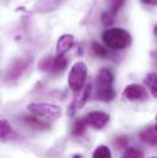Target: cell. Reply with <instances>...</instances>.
<instances>
[{
  "label": "cell",
  "mask_w": 157,
  "mask_h": 158,
  "mask_svg": "<svg viewBox=\"0 0 157 158\" xmlns=\"http://www.w3.org/2000/svg\"><path fill=\"white\" fill-rule=\"evenodd\" d=\"M142 156H144V153L141 150H139L136 147H128L124 151L121 158H142Z\"/></svg>",
  "instance_id": "obj_14"
},
{
  "label": "cell",
  "mask_w": 157,
  "mask_h": 158,
  "mask_svg": "<svg viewBox=\"0 0 157 158\" xmlns=\"http://www.w3.org/2000/svg\"><path fill=\"white\" fill-rule=\"evenodd\" d=\"M102 40L108 48L120 50V49H125V48L130 47L131 36L128 31L114 27V28H108L103 32Z\"/></svg>",
  "instance_id": "obj_2"
},
{
  "label": "cell",
  "mask_w": 157,
  "mask_h": 158,
  "mask_svg": "<svg viewBox=\"0 0 157 158\" xmlns=\"http://www.w3.org/2000/svg\"><path fill=\"white\" fill-rule=\"evenodd\" d=\"M123 4H124V0H111V9H109V11L113 15H116L118 12V10L121 7Z\"/></svg>",
  "instance_id": "obj_18"
},
{
  "label": "cell",
  "mask_w": 157,
  "mask_h": 158,
  "mask_svg": "<svg viewBox=\"0 0 157 158\" xmlns=\"http://www.w3.org/2000/svg\"><path fill=\"white\" fill-rule=\"evenodd\" d=\"M27 109L36 117H39L45 120H57L62 115L60 107L52 103H31L27 106Z\"/></svg>",
  "instance_id": "obj_4"
},
{
  "label": "cell",
  "mask_w": 157,
  "mask_h": 158,
  "mask_svg": "<svg viewBox=\"0 0 157 158\" xmlns=\"http://www.w3.org/2000/svg\"><path fill=\"white\" fill-rule=\"evenodd\" d=\"M152 158H156V157H152Z\"/></svg>",
  "instance_id": "obj_25"
},
{
  "label": "cell",
  "mask_w": 157,
  "mask_h": 158,
  "mask_svg": "<svg viewBox=\"0 0 157 158\" xmlns=\"http://www.w3.org/2000/svg\"><path fill=\"white\" fill-rule=\"evenodd\" d=\"M25 68H26V65L21 61V63H16V66L14 68V69H11L10 70V74H14V73H16V77H19L20 76V74H22V71L25 70Z\"/></svg>",
  "instance_id": "obj_19"
},
{
  "label": "cell",
  "mask_w": 157,
  "mask_h": 158,
  "mask_svg": "<svg viewBox=\"0 0 157 158\" xmlns=\"http://www.w3.org/2000/svg\"><path fill=\"white\" fill-rule=\"evenodd\" d=\"M11 134V126L6 120H1L0 123V136L1 139H6Z\"/></svg>",
  "instance_id": "obj_16"
},
{
  "label": "cell",
  "mask_w": 157,
  "mask_h": 158,
  "mask_svg": "<svg viewBox=\"0 0 157 158\" xmlns=\"http://www.w3.org/2000/svg\"><path fill=\"white\" fill-rule=\"evenodd\" d=\"M86 127H87V124H86V121H85V119H78L75 121V124H74V127H73V135H75V136H81L83 132H85V130H86Z\"/></svg>",
  "instance_id": "obj_13"
},
{
  "label": "cell",
  "mask_w": 157,
  "mask_h": 158,
  "mask_svg": "<svg viewBox=\"0 0 157 158\" xmlns=\"http://www.w3.org/2000/svg\"><path fill=\"white\" fill-rule=\"evenodd\" d=\"M83 119H85L87 126H91L96 130H101L109 123V114H107L104 112L95 110V112H90L88 114H86Z\"/></svg>",
  "instance_id": "obj_6"
},
{
  "label": "cell",
  "mask_w": 157,
  "mask_h": 158,
  "mask_svg": "<svg viewBox=\"0 0 157 158\" xmlns=\"http://www.w3.org/2000/svg\"><path fill=\"white\" fill-rule=\"evenodd\" d=\"M92 158H112V152H111L109 147L101 145L93 151Z\"/></svg>",
  "instance_id": "obj_12"
},
{
  "label": "cell",
  "mask_w": 157,
  "mask_h": 158,
  "mask_svg": "<svg viewBox=\"0 0 157 158\" xmlns=\"http://www.w3.org/2000/svg\"><path fill=\"white\" fill-rule=\"evenodd\" d=\"M141 1L147 5H157V0H141Z\"/></svg>",
  "instance_id": "obj_21"
},
{
  "label": "cell",
  "mask_w": 157,
  "mask_h": 158,
  "mask_svg": "<svg viewBox=\"0 0 157 158\" xmlns=\"http://www.w3.org/2000/svg\"><path fill=\"white\" fill-rule=\"evenodd\" d=\"M75 44V38L71 35H63L57 43V54L58 55H64L66 52H69L73 45Z\"/></svg>",
  "instance_id": "obj_8"
},
{
  "label": "cell",
  "mask_w": 157,
  "mask_h": 158,
  "mask_svg": "<svg viewBox=\"0 0 157 158\" xmlns=\"http://www.w3.org/2000/svg\"><path fill=\"white\" fill-rule=\"evenodd\" d=\"M140 139L151 145V146H156L157 145V130L155 127H146L145 130H142L140 132Z\"/></svg>",
  "instance_id": "obj_9"
},
{
  "label": "cell",
  "mask_w": 157,
  "mask_h": 158,
  "mask_svg": "<svg viewBox=\"0 0 157 158\" xmlns=\"http://www.w3.org/2000/svg\"><path fill=\"white\" fill-rule=\"evenodd\" d=\"M114 16L116 15H113L111 11H107V12H104L103 15H102V23L104 25V26H111L112 23H113V21H114Z\"/></svg>",
  "instance_id": "obj_17"
},
{
  "label": "cell",
  "mask_w": 157,
  "mask_h": 158,
  "mask_svg": "<svg viewBox=\"0 0 157 158\" xmlns=\"http://www.w3.org/2000/svg\"><path fill=\"white\" fill-rule=\"evenodd\" d=\"M87 79V66L83 61H76L69 73V79H68V85L69 88L74 92L78 93L83 89L85 83Z\"/></svg>",
  "instance_id": "obj_3"
},
{
  "label": "cell",
  "mask_w": 157,
  "mask_h": 158,
  "mask_svg": "<svg viewBox=\"0 0 157 158\" xmlns=\"http://www.w3.org/2000/svg\"><path fill=\"white\" fill-rule=\"evenodd\" d=\"M152 59H154L155 64L157 65V50H156V52H154V53H152Z\"/></svg>",
  "instance_id": "obj_22"
},
{
  "label": "cell",
  "mask_w": 157,
  "mask_h": 158,
  "mask_svg": "<svg viewBox=\"0 0 157 158\" xmlns=\"http://www.w3.org/2000/svg\"><path fill=\"white\" fill-rule=\"evenodd\" d=\"M155 129L157 130V115H156V123H155Z\"/></svg>",
  "instance_id": "obj_24"
},
{
  "label": "cell",
  "mask_w": 157,
  "mask_h": 158,
  "mask_svg": "<svg viewBox=\"0 0 157 158\" xmlns=\"http://www.w3.org/2000/svg\"><path fill=\"white\" fill-rule=\"evenodd\" d=\"M23 121L28 126H31L32 129H37V130H47L49 127V124L45 123L44 120L39 119V117L38 118H36V117H23Z\"/></svg>",
  "instance_id": "obj_10"
},
{
  "label": "cell",
  "mask_w": 157,
  "mask_h": 158,
  "mask_svg": "<svg viewBox=\"0 0 157 158\" xmlns=\"http://www.w3.org/2000/svg\"><path fill=\"white\" fill-rule=\"evenodd\" d=\"M123 96L128 101H144L147 98V91L141 85L131 83L124 88Z\"/></svg>",
  "instance_id": "obj_7"
},
{
  "label": "cell",
  "mask_w": 157,
  "mask_h": 158,
  "mask_svg": "<svg viewBox=\"0 0 157 158\" xmlns=\"http://www.w3.org/2000/svg\"><path fill=\"white\" fill-rule=\"evenodd\" d=\"M145 83L147 86V88L150 89L151 94L157 98V74L156 73H151L146 76L145 79Z\"/></svg>",
  "instance_id": "obj_11"
},
{
  "label": "cell",
  "mask_w": 157,
  "mask_h": 158,
  "mask_svg": "<svg viewBox=\"0 0 157 158\" xmlns=\"http://www.w3.org/2000/svg\"><path fill=\"white\" fill-rule=\"evenodd\" d=\"M114 76L112 71L107 68H102L96 77V92L95 97L96 99H100L102 102H111L116 97V91L113 87Z\"/></svg>",
  "instance_id": "obj_1"
},
{
  "label": "cell",
  "mask_w": 157,
  "mask_h": 158,
  "mask_svg": "<svg viewBox=\"0 0 157 158\" xmlns=\"http://www.w3.org/2000/svg\"><path fill=\"white\" fill-rule=\"evenodd\" d=\"M154 32H155V35L157 36V25L155 26V30H154Z\"/></svg>",
  "instance_id": "obj_23"
},
{
  "label": "cell",
  "mask_w": 157,
  "mask_h": 158,
  "mask_svg": "<svg viewBox=\"0 0 157 158\" xmlns=\"http://www.w3.org/2000/svg\"><path fill=\"white\" fill-rule=\"evenodd\" d=\"M116 146L119 148H123V147H126L128 146V139L125 136H119L116 140Z\"/></svg>",
  "instance_id": "obj_20"
},
{
  "label": "cell",
  "mask_w": 157,
  "mask_h": 158,
  "mask_svg": "<svg viewBox=\"0 0 157 158\" xmlns=\"http://www.w3.org/2000/svg\"><path fill=\"white\" fill-rule=\"evenodd\" d=\"M92 52H93V54L95 55H97V56H100V58H106L107 55H108V50L106 49V48H103L100 43H97V42H92Z\"/></svg>",
  "instance_id": "obj_15"
},
{
  "label": "cell",
  "mask_w": 157,
  "mask_h": 158,
  "mask_svg": "<svg viewBox=\"0 0 157 158\" xmlns=\"http://www.w3.org/2000/svg\"><path fill=\"white\" fill-rule=\"evenodd\" d=\"M68 65V61L64 55H55V56H49L43 59L39 63V70L45 71V73H59L63 71Z\"/></svg>",
  "instance_id": "obj_5"
}]
</instances>
